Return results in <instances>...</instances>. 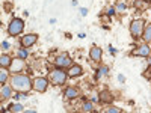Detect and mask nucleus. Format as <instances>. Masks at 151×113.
I'll return each instance as SVG.
<instances>
[{
  "label": "nucleus",
  "instance_id": "11",
  "mask_svg": "<svg viewBox=\"0 0 151 113\" xmlns=\"http://www.w3.org/2000/svg\"><path fill=\"white\" fill-rule=\"evenodd\" d=\"M100 101H101V103H110L112 101V94L107 92V91L100 92Z\"/></svg>",
  "mask_w": 151,
  "mask_h": 113
},
{
  "label": "nucleus",
  "instance_id": "19",
  "mask_svg": "<svg viewBox=\"0 0 151 113\" xmlns=\"http://www.w3.org/2000/svg\"><path fill=\"white\" fill-rule=\"evenodd\" d=\"M9 110H11V112H21V110H23V106H21V104H12V106L9 107Z\"/></svg>",
  "mask_w": 151,
  "mask_h": 113
},
{
  "label": "nucleus",
  "instance_id": "23",
  "mask_svg": "<svg viewBox=\"0 0 151 113\" xmlns=\"http://www.w3.org/2000/svg\"><path fill=\"white\" fill-rule=\"evenodd\" d=\"M118 9H119V11H124V9H125V6L121 3V5H118Z\"/></svg>",
  "mask_w": 151,
  "mask_h": 113
},
{
  "label": "nucleus",
  "instance_id": "4",
  "mask_svg": "<svg viewBox=\"0 0 151 113\" xmlns=\"http://www.w3.org/2000/svg\"><path fill=\"white\" fill-rule=\"evenodd\" d=\"M144 24H145L144 20H134V21L130 24V32H132L133 38H139V36H142L144 29H145Z\"/></svg>",
  "mask_w": 151,
  "mask_h": 113
},
{
  "label": "nucleus",
  "instance_id": "3",
  "mask_svg": "<svg viewBox=\"0 0 151 113\" xmlns=\"http://www.w3.org/2000/svg\"><path fill=\"white\" fill-rule=\"evenodd\" d=\"M67 80V74L64 71H60V69H55L50 72V82H52L53 84H64Z\"/></svg>",
  "mask_w": 151,
  "mask_h": 113
},
{
  "label": "nucleus",
  "instance_id": "24",
  "mask_svg": "<svg viewBox=\"0 0 151 113\" xmlns=\"http://www.w3.org/2000/svg\"><path fill=\"white\" fill-rule=\"evenodd\" d=\"M109 14H110V15H113V14H115V9L110 8V9H109Z\"/></svg>",
  "mask_w": 151,
  "mask_h": 113
},
{
  "label": "nucleus",
  "instance_id": "6",
  "mask_svg": "<svg viewBox=\"0 0 151 113\" xmlns=\"http://www.w3.org/2000/svg\"><path fill=\"white\" fill-rule=\"evenodd\" d=\"M55 64H56L59 68H67V67L71 65V59H70L68 54H60L59 57H56Z\"/></svg>",
  "mask_w": 151,
  "mask_h": 113
},
{
  "label": "nucleus",
  "instance_id": "10",
  "mask_svg": "<svg viewBox=\"0 0 151 113\" xmlns=\"http://www.w3.org/2000/svg\"><path fill=\"white\" fill-rule=\"evenodd\" d=\"M91 59L98 62L100 59H101V48H98V47H94L91 48Z\"/></svg>",
  "mask_w": 151,
  "mask_h": 113
},
{
  "label": "nucleus",
  "instance_id": "8",
  "mask_svg": "<svg viewBox=\"0 0 151 113\" xmlns=\"http://www.w3.org/2000/svg\"><path fill=\"white\" fill-rule=\"evenodd\" d=\"M24 68V60L20 57H17V59H14V60H12L11 62V71L12 72H18V71H21Z\"/></svg>",
  "mask_w": 151,
  "mask_h": 113
},
{
  "label": "nucleus",
  "instance_id": "12",
  "mask_svg": "<svg viewBox=\"0 0 151 113\" xmlns=\"http://www.w3.org/2000/svg\"><path fill=\"white\" fill-rule=\"evenodd\" d=\"M80 74H82V68H80L79 65L71 67L70 71H68V75H70V77H77V75H80Z\"/></svg>",
  "mask_w": 151,
  "mask_h": 113
},
{
  "label": "nucleus",
  "instance_id": "14",
  "mask_svg": "<svg viewBox=\"0 0 151 113\" xmlns=\"http://www.w3.org/2000/svg\"><path fill=\"white\" fill-rule=\"evenodd\" d=\"M65 97L67 98H77L79 97V92H77V89H74V87H68V89L65 91Z\"/></svg>",
  "mask_w": 151,
  "mask_h": 113
},
{
  "label": "nucleus",
  "instance_id": "20",
  "mask_svg": "<svg viewBox=\"0 0 151 113\" xmlns=\"http://www.w3.org/2000/svg\"><path fill=\"white\" fill-rule=\"evenodd\" d=\"M83 110L85 112H92V104L91 103H85L83 104Z\"/></svg>",
  "mask_w": 151,
  "mask_h": 113
},
{
  "label": "nucleus",
  "instance_id": "21",
  "mask_svg": "<svg viewBox=\"0 0 151 113\" xmlns=\"http://www.w3.org/2000/svg\"><path fill=\"white\" fill-rule=\"evenodd\" d=\"M121 110L119 109H115V107H112V109H107V113H119Z\"/></svg>",
  "mask_w": 151,
  "mask_h": 113
},
{
  "label": "nucleus",
  "instance_id": "25",
  "mask_svg": "<svg viewBox=\"0 0 151 113\" xmlns=\"http://www.w3.org/2000/svg\"><path fill=\"white\" fill-rule=\"evenodd\" d=\"M2 47H3V48H8V47H9V44H8V42H3V44H2Z\"/></svg>",
  "mask_w": 151,
  "mask_h": 113
},
{
  "label": "nucleus",
  "instance_id": "13",
  "mask_svg": "<svg viewBox=\"0 0 151 113\" xmlns=\"http://www.w3.org/2000/svg\"><path fill=\"white\" fill-rule=\"evenodd\" d=\"M11 57L6 56V54H2L0 56V65H2V68H6V67H11Z\"/></svg>",
  "mask_w": 151,
  "mask_h": 113
},
{
  "label": "nucleus",
  "instance_id": "2",
  "mask_svg": "<svg viewBox=\"0 0 151 113\" xmlns=\"http://www.w3.org/2000/svg\"><path fill=\"white\" fill-rule=\"evenodd\" d=\"M23 29H24V21L21 18H14L9 24L8 32H9L11 36H17V35H20L23 32Z\"/></svg>",
  "mask_w": 151,
  "mask_h": 113
},
{
  "label": "nucleus",
  "instance_id": "26",
  "mask_svg": "<svg viewBox=\"0 0 151 113\" xmlns=\"http://www.w3.org/2000/svg\"><path fill=\"white\" fill-rule=\"evenodd\" d=\"M145 2H151V0H145Z\"/></svg>",
  "mask_w": 151,
  "mask_h": 113
},
{
  "label": "nucleus",
  "instance_id": "1",
  "mask_svg": "<svg viewBox=\"0 0 151 113\" xmlns=\"http://www.w3.org/2000/svg\"><path fill=\"white\" fill-rule=\"evenodd\" d=\"M30 80L26 75H15L12 79V89H15L17 92H29L30 91Z\"/></svg>",
  "mask_w": 151,
  "mask_h": 113
},
{
  "label": "nucleus",
  "instance_id": "9",
  "mask_svg": "<svg viewBox=\"0 0 151 113\" xmlns=\"http://www.w3.org/2000/svg\"><path fill=\"white\" fill-rule=\"evenodd\" d=\"M133 54H136V56H148L150 54V47L148 45H141L139 48L134 50Z\"/></svg>",
  "mask_w": 151,
  "mask_h": 113
},
{
  "label": "nucleus",
  "instance_id": "5",
  "mask_svg": "<svg viewBox=\"0 0 151 113\" xmlns=\"http://www.w3.org/2000/svg\"><path fill=\"white\" fill-rule=\"evenodd\" d=\"M47 86H48V82H47V79H42V77L35 79V82H33V89L38 92H45Z\"/></svg>",
  "mask_w": 151,
  "mask_h": 113
},
{
  "label": "nucleus",
  "instance_id": "18",
  "mask_svg": "<svg viewBox=\"0 0 151 113\" xmlns=\"http://www.w3.org/2000/svg\"><path fill=\"white\" fill-rule=\"evenodd\" d=\"M6 79H8V72H6V69H5V68H2V71H0V82L5 83V82H6Z\"/></svg>",
  "mask_w": 151,
  "mask_h": 113
},
{
  "label": "nucleus",
  "instance_id": "17",
  "mask_svg": "<svg viewBox=\"0 0 151 113\" xmlns=\"http://www.w3.org/2000/svg\"><path fill=\"white\" fill-rule=\"evenodd\" d=\"M107 67H101L98 69V74H97V79H100V77H103V75H107Z\"/></svg>",
  "mask_w": 151,
  "mask_h": 113
},
{
  "label": "nucleus",
  "instance_id": "7",
  "mask_svg": "<svg viewBox=\"0 0 151 113\" xmlns=\"http://www.w3.org/2000/svg\"><path fill=\"white\" fill-rule=\"evenodd\" d=\"M36 39H38V35L29 33V35H26V36H23L21 44H23V47H30V45H33V44L36 42Z\"/></svg>",
  "mask_w": 151,
  "mask_h": 113
},
{
  "label": "nucleus",
  "instance_id": "22",
  "mask_svg": "<svg viewBox=\"0 0 151 113\" xmlns=\"http://www.w3.org/2000/svg\"><path fill=\"white\" fill-rule=\"evenodd\" d=\"M18 56H20L21 59H24V57H26V56H27V53H26V51H24V50H21V51H18Z\"/></svg>",
  "mask_w": 151,
  "mask_h": 113
},
{
  "label": "nucleus",
  "instance_id": "15",
  "mask_svg": "<svg viewBox=\"0 0 151 113\" xmlns=\"http://www.w3.org/2000/svg\"><path fill=\"white\" fill-rule=\"evenodd\" d=\"M142 36H144L145 42H151V24H148V26L144 29V33H142Z\"/></svg>",
  "mask_w": 151,
  "mask_h": 113
},
{
  "label": "nucleus",
  "instance_id": "16",
  "mask_svg": "<svg viewBox=\"0 0 151 113\" xmlns=\"http://www.w3.org/2000/svg\"><path fill=\"white\" fill-rule=\"evenodd\" d=\"M6 98H11V87L9 86H2V99H6Z\"/></svg>",
  "mask_w": 151,
  "mask_h": 113
}]
</instances>
